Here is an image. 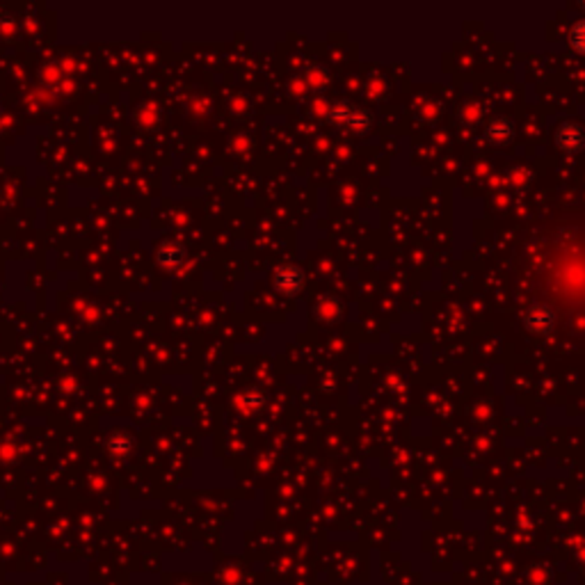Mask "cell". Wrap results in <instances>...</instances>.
Wrapping results in <instances>:
<instances>
[{
	"label": "cell",
	"instance_id": "cell-1",
	"mask_svg": "<svg viewBox=\"0 0 585 585\" xmlns=\"http://www.w3.org/2000/svg\"><path fill=\"white\" fill-rule=\"evenodd\" d=\"M524 323L535 334H549L551 327H554V313L547 307H531L526 311Z\"/></svg>",
	"mask_w": 585,
	"mask_h": 585
},
{
	"label": "cell",
	"instance_id": "cell-2",
	"mask_svg": "<svg viewBox=\"0 0 585 585\" xmlns=\"http://www.w3.org/2000/svg\"><path fill=\"white\" fill-rule=\"evenodd\" d=\"M558 142L563 149L567 151H581L585 144V133L581 126H574V123H565L563 128L558 130Z\"/></svg>",
	"mask_w": 585,
	"mask_h": 585
},
{
	"label": "cell",
	"instance_id": "cell-3",
	"mask_svg": "<svg viewBox=\"0 0 585 585\" xmlns=\"http://www.w3.org/2000/svg\"><path fill=\"white\" fill-rule=\"evenodd\" d=\"M275 284H277L279 291L295 293L302 286V273H300L298 268H282V270H277Z\"/></svg>",
	"mask_w": 585,
	"mask_h": 585
},
{
	"label": "cell",
	"instance_id": "cell-4",
	"mask_svg": "<svg viewBox=\"0 0 585 585\" xmlns=\"http://www.w3.org/2000/svg\"><path fill=\"white\" fill-rule=\"evenodd\" d=\"M334 119L348 123L350 128H366L370 121V117L364 110H350V108H343V105L334 110Z\"/></svg>",
	"mask_w": 585,
	"mask_h": 585
},
{
	"label": "cell",
	"instance_id": "cell-5",
	"mask_svg": "<svg viewBox=\"0 0 585 585\" xmlns=\"http://www.w3.org/2000/svg\"><path fill=\"white\" fill-rule=\"evenodd\" d=\"M570 41L579 53H585V21L574 23L570 30Z\"/></svg>",
	"mask_w": 585,
	"mask_h": 585
},
{
	"label": "cell",
	"instance_id": "cell-6",
	"mask_svg": "<svg viewBox=\"0 0 585 585\" xmlns=\"http://www.w3.org/2000/svg\"><path fill=\"white\" fill-rule=\"evenodd\" d=\"M487 133H489V137H494V139H503V137H510V133H512V128H510L508 121L496 119V121H494L492 126L487 128Z\"/></svg>",
	"mask_w": 585,
	"mask_h": 585
}]
</instances>
